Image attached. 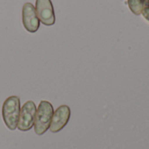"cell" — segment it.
Returning a JSON list of instances; mask_svg holds the SVG:
<instances>
[{
	"mask_svg": "<svg viewBox=\"0 0 149 149\" xmlns=\"http://www.w3.org/2000/svg\"><path fill=\"white\" fill-rule=\"evenodd\" d=\"M20 111V99L17 96H10L4 100L2 107V115L5 126L10 131L17 128Z\"/></svg>",
	"mask_w": 149,
	"mask_h": 149,
	"instance_id": "6da1fadb",
	"label": "cell"
},
{
	"mask_svg": "<svg viewBox=\"0 0 149 149\" xmlns=\"http://www.w3.org/2000/svg\"><path fill=\"white\" fill-rule=\"evenodd\" d=\"M53 113V107L49 101L42 100L39 103L34 122V131L37 135H43L50 128Z\"/></svg>",
	"mask_w": 149,
	"mask_h": 149,
	"instance_id": "7a4b0ae2",
	"label": "cell"
},
{
	"mask_svg": "<svg viewBox=\"0 0 149 149\" xmlns=\"http://www.w3.org/2000/svg\"><path fill=\"white\" fill-rule=\"evenodd\" d=\"M37 107L33 101L25 102L21 107L17 129L22 132H27L34 127Z\"/></svg>",
	"mask_w": 149,
	"mask_h": 149,
	"instance_id": "3957f363",
	"label": "cell"
},
{
	"mask_svg": "<svg viewBox=\"0 0 149 149\" xmlns=\"http://www.w3.org/2000/svg\"><path fill=\"white\" fill-rule=\"evenodd\" d=\"M36 12L43 24L50 26L55 24V13L51 0H36Z\"/></svg>",
	"mask_w": 149,
	"mask_h": 149,
	"instance_id": "277c9868",
	"label": "cell"
},
{
	"mask_svg": "<svg viewBox=\"0 0 149 149\" xmlns=\"http://www.w3.org/2000/svg\"><path fill=\"white\" fill-rule=\"evenodd\" d=\"M22 19L23 24L25 30L29 32H36L40 24V21L38 17L36 9L31 3H25L22 10Z\"/></svg>",
	"mask_w": 149,
	"mask_h": 149,
	"instance_id": "5b68a950",
	"label": "cell"
},
{
	"mask_svg": "<svg viewBox=\"0 0 149 149\" xmlns=\"http://www.w3.org/2000/svg\"><path fill=\"white\" fill-rule=\"evenodd\" d=\"M71 117V109L66 105L58 107L53 113L52 123L50 126V131L53 134L61 131L68 123Z\"/></svg>",
	"mask_w": 149,
	"mask_h": 149,
	"instance_id": "8992f818",
	"label": "cell"
},
{
	"mask_svg": "<svg viewBox=\"0 0 149 149\" xmlns=\"http://www.w3.org/2000/svg\"><path fill=\"white\" fill-rule=\"evenodd\" d=\"M127 3L131 11L135 15H141L143 9L147 6L146 0H127Z\"/></svg>",
	"mask_w": 149,
	"mask_h": 149,
	"instance_id": "52a82bcc",
	"label": "cell"
},
{
	"mask_svg": "<svg viewBox=\"0 0 149 149\" xmlns=\"http://www.w3.org/2000/svg\"><path fill=\"white\" fill-rule=\"evenodd\" d=\"M141 14L143 15V17L149 22V4H147V6L143 9Z\"/></svg>",
	"mask_w": 149,
	"mask_h": 149,
	"instance_id": "ba28073f",
	"label": "cell"
},
{
	"mask_svg": "<svg viewBox=\"0 0 149 149\" xmlns=\"http://www.w3.org/2000/svg\"><path fill=\"white\" fill-rule=\"evenodd\" d=\"M147 1V3H148V4H149V0H146Z\"/></svg>",
	"mask_w": 149,
	"mask_h": 149,
	"instance_id": "9c48e42d",
	"label": "cell"
}]
</instances>
